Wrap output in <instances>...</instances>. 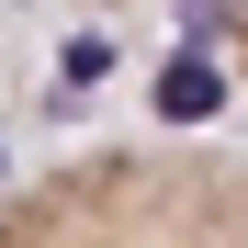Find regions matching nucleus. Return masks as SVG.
<instances>
[{
  "label": "nucleus",
  "mask_w": 248,
  "mask_h": 248,
  "mask_svg": "<svg viewBox=\"0 0 248 248\" xmlns=\"http://www.w3.org/2000/svg\"><path fill=\"white\" fill-rule=\"evenodd\" d=\"M215 113H226V68L203 57V46L158 68V124H215Z\"/></svg>",
  "instance_id": "f03ea898"
},
{
  "label": "nucleus",
  "mask_w": 248,
  "mask_h": 248,
  "mask_svg": "<svg viewBox=\"0 0 248 248\" xmlns=\"http://www.w3.org/2000/svg\"><path fill=\"white\" fill-rule=\"evenodd\" d=\"M0 248H248V170L226 158H79L0 203Z\"/></svg>",
  "instance_id": "f257e3e1"
},
{
  "label": "nucleus",
  "mask_w": 248,
  "mask_h": 248,
  "mask_svg": "<svg viewBox=\"0 0 248 248\" xmlns=\"http://www.w3.org/2000/svg\"><path fill=\"white\" fill-rule=\"evenodd\" d=\"M226 34H237V68H248V0H226Z\"/></svg>",
  "instance_id": "7ed1b4c3"
}]
</instances>
